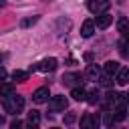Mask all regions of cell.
I'll return each instance as SVG.
<instances>
[{
	"label": "cell",
	"instance_id": "1",
	"mask_svg": "<svg viewBox=\"0 0 129 129\" xmlns=\"http://www.w3.org/2000/svg\"><path fill=\"white\" fill-rule=\"evenodd\" d=\"M22 107H24V99L20 97V95H8V97H4V111L6 113H12V115H16V113H20L22 111Z\"/></svg>",
	"mask_w": 129,
	"mask_h": 129
},
{
	"label": "cell",
	"instance_id": "2",
	"mask_svg": "<svg viewBox=\"0 0 129 129\" xmlns=\"http://www.w3.org/2000/svg\"><path fill=\"white\" fill-rule=\"evenodd\" d=\"M111 6L109 0H87V8L93 12V14H101V12H107V8Z\"/></svg>",
	"mask_w": 129,
	"mask_h": 129
},
{
	"label": "cell",
	"instance_id": "3",
	"mask_svg": "<svg viewBox=\"0 0 129 129\" xmlns=\"http://www.w3.org/2000/svg\"><path fill=\"white\" fill-rule=\"evenodd\" d=\"M67 107H69V101H67V97H62V95H56V97H52V99H50V103H48V109H50L52 113L64 111Z\"/></svg>",
	"mask_w": 129,
	"mask_h": 129
},
{
	"label": "cell",
	"instance_id": "4",
	"mask_svg": "<svg viewBox=\"0 0 129 129\" xmlns=\"http://www.w3.org/2000/svg\"><path fill=\"white\" fill-rule=\"evenodd\" d=\"M48 97H50V93H48V87H40V89H36L34 93H32V101L34 103H46L48 101Z\"/></svg>",
	"mask_w": 129,
	"mask_h": 129
},
{
	"label": "cell",
	"instance_id": "5",
	"mask_svg": "<svg viewBox=\"0 0 129 129\" xmlns=\"http://www.w3.org/2000/svg\"><path fill=\"white\" fill-rule=\"evenodd\" d=\"M36 69H38V71H42V73H52V71L56 69V58H54V56L44 58L42 62H38V64H36Z\"/></svg>",
	"mask_w": 129,
	"mask_h": 129
},
{
	"label": "cell",
	"instance_id": "6",
	"mask_svg": "<svg viewBox=\"0 0 129 129\" xmlns=\"http://www.w3.org/2000/svg\"><path fill=\"white\" fill-rule=\"evenodd\" d=\"M111 22H113V16L111 14H107V12H101V14H97V28H109L111 26Z\"/></svg>",
	"mask_w": 129,
	"mask_h": 129
},
{
	"label": "cell",
	"instance_id": "7",
	"mask_svg": "<svg viewBox=\"0 0 129 129\" xmlns=\"http://www.w3.org/2000/svg\"><path fill=\"white\" fill-rule=\"evenodd\" d=\"M93 32H95V22L93 20H85L83 26H81V36L89 38V36H93Z\"/></svg>",
	"mask_w": 129,
	"mask_h": 129
},
{
	"label": "cell",
	"instance_id": "8",
	"mask_svg": "<svg viewBox=\"0 0 129 129\" xmlns=\"http://www.w3.org/2000/svg\"><path fill=\"white\" fill-rule=\"evenodd\" d=\"M115 75H117V85L125 87V85L129 83V71H127L125 67H119V71H117Z\"/></svg>",
	"mask_w": 129,
	"mask_h": 129
},
{
	"label": "cell",
	"instance_id": "9",
	"mask_svg": "<svg viewBox=\"0 0 129 129\" xmlns=\"http://www.w3.org/2000/svg\"><path fill=\"white\" fill-rule=\"evenodd\" d=\"M97 125H99V119L95 115H85L81 119V127L83 129H91V127H97Z\"/></svg>",
	"mask_w": 129,
	"mask_h": 129
},
{
	"label": "cell",
	"instance_id": "10",
	"mask_svg": "<svg viewBox=\"0 0 129 129\" xmlns=\"http://www.w3.org/2000/svg\"><path fill=\"white\" fill-rule=\"evenodd\" d=\"M103 71H105V75L113 77V75L119 71V62H117V60H107V62H105V67H103Z\"/></svg>",
	"mask_w": 129,
	"mask_h": 129
},
{
	"label": "cell",
	"instance_id": "11",
	"mask_svg": "<svg viewBox=\"0 0 129 129\" xmlns=\"http://www.w3.org/2000/svg\"><path fill=\"white\" fill-rule=\"evenodd\" d=\"M71 97H73L75 101H85V97H87V91H85L83 87H73V91H71Z\"/></svg>",
	"mask_w": 129,
	"mask_h": 129
},
{
	"label": "cell",
	"instance_id": "12",
	"mask_svg": "<svg viewBox=\"0 0 129 129\" xmlns=\"http://www.w3.org/2000/svg\"><path fill=\"white\" fill-rule=\"evenodd\" d=\"M62 81L67 85H75V83H81V75L79 73H67V75H62Z\"/></svg>",
	"mask_w": 129,
	"mask_h": 129
},
{
	"label": "cell",
	"instance_id": "13",
	"mask_svg": "<svg viewBox=\"0 0 129 129\" xmlns=\"http://www.w3.org/2000/svg\"><path fill=\"white\" fill-rule=\"evenodd\" d=\"M99 73H101V71H99L97 64H89V67H87V77H89L91 81H97V79H99Z\"/></svg>",
	"mask_w": 129,
	"mask_h": 129
},
{
	"label": "cell",
	"instance_id": "14",
	"mask_svg": "<svg viewBox=\"0 0 129 129\" xmlns=\"http://www.w3.org/2000/svg\"><path fill=\"white\" fill-rule=\"evenodd\" d=\"M113 117H115V121H123V119L127 117V109H125V105H123V103L117 107V111H115V115H113Z\"/></svg>",
	"mask_w": 129,
	"mask_h": 129
},
{
	"label": "cell",
	"instance_id": "15",
	"mask_svg": "<svg viewBox=\"0 0 129 129\" xmlns=\"http://www.w3.org/2000/svg\"><path fill=\"white\" fill-rule=\"evenodd\" d=\"M12 79H14L16 83H24V81L28 79V73H26V71H14V73H12Z\"/></svg>",
	"mask_w": 129,
	"mask_h": 129
},
{
	"label": "cell",
	"instance_id": "16",
	"mask_svg": "<svg viewBox=\"0 0 129 129\" xmlns=\"http://www.w3.org/2000/svg\"><path fill=\"white\" fill-rule=\"evenodd\" d=\"M12 93H14V87H12L10 83L0 85V97H8V95H12Z\"/></svg>",
	"mask_w": 129,
	"mask_h": 129
},
{
	"label": "cell",
	"instance_id": "17",
	"mask_svg": "<svg viewBox=\"0 0 129 129\" xmlns=\"http://www.w3.org/2000/svg\"><path fill=\"white\" fill-rule=\"evenodd\" d=\"M85 101H89L91 105H97V103H99V91H97V89H93L91 93H87Z\"/></svg>",
	"mask_w": 129,
	"mask_h": 129
},
{
	"label": "cell",
	"instance_id": "18",
	"mask_svg": "<svg viewBox=\"0 0 129 129\" xmlns=\"http://www.w3.org/2000/svg\"><path fill=\"white\" fill-rule=\"evenodd\" d=\"M38 123H40V115H38V111H30V113H28V125L36 127Z\"/></svg>",
	"mask_w": 129,
	"mask_h": 129
},
{
	"label": "cell",
	"instance_id": "19",
	"mask_svg": "<svg viewBox=\"0 0 129 129\" xmlns=\"http://www.w3.org/2000/svg\"><path fill=\"white\" fill-rule=\"evenodd\" d=\"M119 32L123 34V38L127 36V18H125V16L119 18Z\"/></svg>",
	"mask_w": 129,
	"mask_h": 129
},
{
	"label": "cell",
	"instance_id": "20",
	"mask_svg": "<svg viewBox=\"0 0 129 129\" xmlns=\"http://www.w3.org/2000/svg\"><path fill=\"white\" fill-rule=\"evenodd\" d=\"M115 123V117H113V113H105V125L107 127H111Z\"/></svg>",
	"mask_w": 129,
	"mask_h": 129
},
{
	"label": "cell",
	"instance_id": "21",
	"mask_svg": "<svg viewBox=\"0 0 129 129\" xmlns=\"http://www.w3.org/2000/svg\"><path fill=\"white\" fill-rule=\"evenodd\" d=\"M119 52H121V56H127V44H125V38L119 42Z\"/></svg>",
	"mask_w": 129,
	"mask_h": 129
},
{
	"label": "cell",
	"instance_id": "22",
	"mask_svg": "<svg viewBox=\"0 0 129 129\" xmlns=\"http://www.w3.org/2000/svg\"><path fill=\"white\" fill-rule=\"evenodd\" d=\"M75 119H77V115H75V113H69V115L64 117V123H73Z\"/></svg>",
	"mask_w": 129,
	"mask_h": 129
},
{
	"label": "cell",
	"instance_id": "23",
	"mask_svg": "<svg viewBox=\"0 0 129 129\" xmlns=\"http://www.w3.org/2000/svg\"><path fill=\"white\" fill-rule=\"evenodd\" d=\"M10 127H12V129H16V127H22V121H18V119H14V121L10 123Z\"/></svg>",
	"mask_w": 129,
	"mask_h": 129
},
{
	"label": "cell",
	"instance_id": "24",
	"mask_svg": "<svg viewBox=\"0 0 129 129\" xmlns=\"http://www.w3.org/2000/svg\"><path fill=\"white\" fill-rule=\"evenodd\" d=\"M4 79H6V69L0 67V81H4Z\"/></svg>",
	"mask_w": 129,
	"mask_h": 129
},
{
	"label": "cell",
	"instance_id": "25",
	"mask_svg": "<svg viewBox=\"0 0 129 129\" xmlns=\"http://www.w3.org/2000/svg\"><path fill=\"white\" fill-rule=\"evenodd\" d=\"M32 22H36V18H28V20H24L22 24H24V26H28V24H32Z\"/></svg>",
	"mask_w": 129,
	"mask_h": 129
},
{
	"label": "cell",
	"instance_id": "26",
	"mask_svg": "<svg viewBox=\"0 0 129 129\" xmlns=\"http://www.w3.org/2000/svg\"><path fill=\"white\" fill-rule=\"evenodd\" d=\"M0 123H2V119H0Z\"/></svg>",
	"mask_w": 129,
	"mask_h": 129
}]
</instances>
